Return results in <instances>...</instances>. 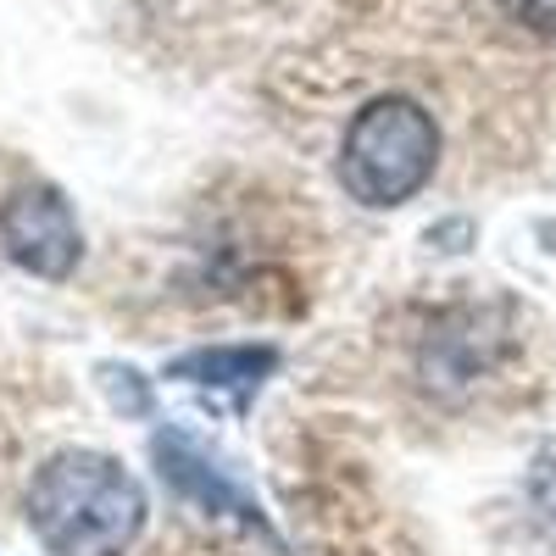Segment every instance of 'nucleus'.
Returning <instances> with one entry per match:
<instances>
[{"label": "nucleus", "instance_id": "obj_1", "mask_svg": "<svg viewBox=\"0 0 556 556\" xmlns=\"http://www.w3.org/2000/svg\"><path fill=\"white\" fill-rule=\"evenodd\" d=\"M28 523L51 556H123L146 529V490L101 451H62L28 484Z\"/></svg>", "mask_w": 556, "mask_h": 556}, {"label": "nucleus", "instance_id": "obj_3", "mask_svg": "<svg viewBox=\"0 0 556 556\" xmlns=\"http://www.w3.org/2000/svg\"><path fill=\"white\" fill-rule=\"evenodd\" d=\"M0 245L34 278H67L84 256L78 217L51 184H28V190H17L0 206Z\"/></svg>", "mask_w": 556, "mask_h": 556}, {"label": "nucleus", "instance_id": "obj_5", "mask_svg": "<svg viewBox=\"0 0 556 556\" xmlns=\"http://www.w3.org/2000/svg\"><path fill=\"white\" fill-rule=\"evenodd\" d=\"M273 367H278L273 345H212V351H190V356L167 362V379L195 384V390H223V395H235V406H245L267 384Z\"/></svg>", "mask_w": 556, "mask_h": 556}, {"label": "nucleus", "instance_id": "obj_6", "mask_svg": "<svg viewBox=\"0 0 556 556\" xmlns=\"http://www.w3.org/2000/svg\"><path fill=\"white\" fill-rule=\"evenodd\" d=\"M501 12L534 34H556V0H501Z\"/></svg>", "mask_w": 556, "mask_h": 556}, {"label": "nucleus", "instance_id": "obj_4", "mask_svg": "<svg viewBox=\"0 0 556 556\" xmlns=\"http://www.w3.org/2000/svg\"><path fill=\"white\" fill-rule=\"evenodd\" d=\"M151 456H156V468H162V479L184 495V501H195L201 513H217V518H228V523H240L245 534H262L267 545H278L273 540V529H267V518H262V506L228 479L217 462L190 440V434H178V429H162L156 440H151Z\"/></svg>", "mask_w": 556, "mask_h": 556}, {"label": "nucleus", "instance_id": "obj_2", "mask_svg": "<svg viewBox=\"0 0 556 556\" xmlns=\"http://www.w3.org/2000/svg\"><path fill=\"white\" fill-rule=\"evenodd\" d=\"M434 162H440L434 117L406 96H379L345 128L340 178L362 206H401L429 184Z\"/></svg>", "mask_w": 556, "mask_h": 556}, {"label": "nucleus", "instance_id": "obj_7", "mask_svg": "<svg viewBox=\"0 0 556 556\" xmlns=\"http://www.w3.org/2000/svg\"><path fill=\"white\" fill-rule=\"evenodd\" d=\"M106 390H112V401L128 406V412H146V406H151V395L139 390V374H128V367H123V374H117V367H106Z\"/></svg>", "mask_w": 556, "mask_h": 556}]
</instances>
